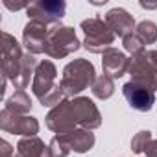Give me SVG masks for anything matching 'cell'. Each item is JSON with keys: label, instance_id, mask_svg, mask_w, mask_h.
<instances>
[{"label": "cell", "instance_id": "obj_1", "mask_svg": "<svg viewBox=\"0 0 157 157\" xmlns=\"http://www.w3.org/2000/svg\"><path fill=\"white\" fill-rule=\"evenodd\" d=\"M57 68L50 59L39 61L33 80H32V93L41 102L43 107H56L65 100V93L59 83H56Z\"/></svg>", "mask_w": 157, "mask_h": 157}, {"label": "cell", "instance_id": "obj_26", "mask_svg": "<svg viewBox=\"0 0 157 157\" xmlns=\"http://www.w3.org/2000/svg\"><path fill=\"white\" fill-rule=\"evenodd\" d=\"M6 83H8V78H6V74H0V93H6Z\"/></svg>", "mask_w": 157, "mask_h": 157}, {"label": "cell", "instance_id": "obj_9", "mask_svg": "<svg viewBox=\"0 0 157 157\" xmlns=\"http://www.w3.org/2000/svg\"><path fill=\"white\" fill-rule=\"evenodd\" d=\"M24 52L19 44V41L8 33L2 32V74H6V78L10 82H13L19 70H21V63H22Z\"/></svg>", "mask_w": 157, "mask_h": 157}, {"label": "cell", "instance_id": "obj_15", "mask_svg": "<svg viewBox=\"0 0 157 157\" xmlns=\"http://www.w3.org/2000/svg\"><path fill=\"white\" fill-rule=\"evenodd\" d=\"M59 137L76 153H87V151H91L94 148V142H96L94 133L89 131V129H83V128H76V129H72V131H68L65 135H59Z\"/></svg>", "mask_w": 157, "mask_h": 157}, {"label": "cell", "instance_id": "obj_11", "mask_svg": "<svg viewBox=\"0 0 157 157\" xmlns=\"http://www.w3.org/2000/svg\"><path fill=\"white\" fill-rule=\"evenodd\" d=\"M46 128L50 131H54L56 135H65L72 129H76V120L72 115V107H70V98H65L59 105H56L54 109L48 111V115L44 117Z\"/></svg>", "mask_w": 157, "mask_h": 157}, {"label": "cell", "instance_id": "obj_13", "mask_svg": "<svg viewBox=\"0 0 157 157\" xmlns=\"http://www.w3.org/2000/svg\"><path fill=\"white\" fill-rule=\"evenodd\" d=\"M129 61L131 59L124 52H120L117 48H109L107 52L102 54V70L105 76L113 78V80H118L124 74H128Z\"/></svg>", "mask_w": 157, "mask_h": 157}, {"label": "cell", "instance_id": "obj_12", "mask_svg": "<svg viewBox=\"0 0 157 157\" xmlns=\"http://www.w3.org/2000/svg\"><path fill=\"white\" fill-rule=\"evenodd\" d=\"M48 32H50V26L37 21H30L22 30V44L33 56L44 54L46 43H48Z\"/></svg>", "mask_w": 157, "mask_h": 157}, {"label": "cell", "instance_id": "obj_4", "mask_svg": "<svg viewBox=\"0 0 157 157\" xmlns=\"http://www.w3.org/2000/svg\"><path fill=\"white\" fill-rule=\"evenodd\" d=\"M82 46L80 39L76 35V30L63 24L50 26L48 32V43H46V56L52 59H65L70 54H74Z\"/></svg>", "mask_w": 157, "mask_h": 157}, {"label": "cell", "instance_id": "obj_16", "mask_svg": "<svg viewBox=\"0 0 157 157\" xmlns=\"http://www.w3.org/2000/svg\"><path fill=\"white\" fill-rule=\"evenodd\" d=\"M17 157H52V153L39 137H22L17 142Z\"/></svg>", "mask_w": 157, "mask_h": 157}, {"label": "cell", "instance_id": "obj_17", "mask_svg": "<svg viewBox=\"0 0 157 157\" xmlns=\"http://www.w3.org/2000/svg\"><path fill=\"white\" fill-rule=\"evenodd\" d=\"M32 98L26 94V91H15L4 104V109L15 113V115H28L32 111Z\"/></svg>", "mask_w": 157, "mask_h": 157}, {"label": "cell", "instance_id": "obj_21", "mask_svg": "<svg viewBox=\"0 0 157 157\" xmlns=\"http://www.w3.org/2000/svg\"><path fill=\"white\" fill-rule=\"evenodd\" d=\"M151 140H153V137H151V131H150V129L139 131V133L131 139V151H133V153H144L146 148H148V144H150Z\"/></svg>", "mask_w": 157, "mask_h": 157}, {"label": "cell", "instance_id": "obj_23", "mask_svg": "<svg viewBox=\"0 0 157 157\" xmlns=\"http://www.w3.org/2000/svg\"><path fill=\"white\" fill-rule=\"evenodd\" d=\"M0 157H15L13 146L8 140H0Z\"/></svg>", "mask_w": 157, "mask_h": 157}, {"label": "cell", "instance_id": "obj_27", "mask_svg": "<svg viewBox=\"0 0 157 157\" xmlns=\"http://www.w3.org/2000/svg\"><path fill=\"white\" fill-rule=\"evenodd\" d=\"M140 8H144V10H155V8H157V2H153V4H146V2H140Z\"/></svg>", "mask_w": 157, "mask_h": 157}, {"label": "cell", "instance_id": "obj_8", "mask_svg": "<svg viewBox=\"0 0 157 157\" xmlns=\"http://www.w3.org/2000/svg\"><path fill=\"white\" fill-rule=\"evenodd\" d=\"M0 129L21 137H37L39 120L32 115H15L8 109H2L0 111Z\"/></svg>", "mask_w": 157, "mask_h": 157}, {"label": "cell", "instance_id": "obj_5", "mask_svg": "<svg viewBox=\"0 0 157 157\" xmlns=\"http://www.w3.org/2000/svg\"><path fill=\"white\" fill-rule=\"evenodd\" d=\"M128 74L133 82L157 91V50H144L131 57Z\"/></svg>", "mask_w": 157, "mask_h": 157}, {"label": "cell", "instance_id": "obj_22", "mask_svg": "<svg viewBox=\"0 0 157 157\" xmlns=\"http://www.w3.org/2000/svg\"><path fill=\"white\" fill-rule=\"evenodd\" d=\"M50 153H52V157H67L72 150H70V146L59 137V135H56V137H52V140H50Z\"/></svg>", "mask_w": 157, "mask_h": 157}, {"label": "cell", "instance_id": "obj_7", "mask_svg": "<svg viewBox=\"0 0 157 157\" xmlns=\"http://www.w3.org/2000/svg\"><path fill=\"white\" fill-rule=\"evenodd\" d=\"M70 107H72V115L78 128L94 131L102 126V113L89 96L70 98Z\"/></svg>", "mask_w": 157, "mask_h": 157}, {"label": "cell", "instance_id": "obj_18", "mask_svg": "<svg viewBox=\"0 0 157 157\" xmlns=\"http://www.w3.org/2000/svg\"><path fill=\"white\" fill-rule=\"evenodd\" d=\"M93 91V96L98 98V100H109L113 94H115V80L105 74H100L96 78V82L93 83L91 87Z\"/></svg>", "mask_w": 157, "mask_h": 157}, {"label": "cell", "instance_id": "obj_10", "mask_svg": "<svg viewBox=\"0 0 157 157\" xmlns=\"http://www.w3.org/2000/svg\"><path fill=\"white\" fill-rule=\"evenodd\" d=\"M122 94L128 102V105L139 113H148L151 111L153 104H155V91L142 85V83H137V82H128L124 83L122 87Z\"/></svg>", "mask_w": 157, "mask_h": 157}, {"label": "cell", "instance_id": "obj_24", "mask_svg": "<svg viewBox=\"0 0 157 157\" xmlns=\"http://www.w3.org/2000/svg\"><path fill=\"white\" fill-rule=\"evenodd\" d=\"M146 157H157V139H153L150 144H148V148H146Z\"/></svg>", "mask_w": 157, "mask_h": 157}, {"label": "cell", "instance_id": "obj_3", "mask_svg": "<svg viewBox=\"0 0 157 157\" xmlns=\"http://www.w3.org/2000/svg\"><path fill=\"white\" fill-rule=\"evenodd\" d=\"M80 28L85 33V39H83L82 44L91 54H104L109 48H113V43H115L117 35L111 32V28L105 24L104 19H100V17L85 19V21H82Z\"/></svg>", "mask_w": 157, "mask_h": 157}, {"label": "cell", "instance_id": "obj_6", "mask_svg": "<svg viewBox=\"0 0 157 157\" xmlns=\"http://www.w3.org/2000/svg\"><path fill=\"white\" fill-rule=\"evenodd\" d=\"M65 11H67L65 0H39V2H32L28 6L26 15L30 21H37L46 26H54V24H61Z\"/></svg>", "mask_w": 157, "mask_h": 157}, {"label": "cell", "instance_id": "obj_25", "mask_svg": "<svg viewBox=\"0 0 157 157\" xmlns=\"http://www.w3.org/2000/svg\"><path fill=\"white\" fill-rule=\"evenodd\" d=\"M4 6H6L8 10H11V11H17V10H28L30 4H11L10 0H4Z\"/></svg>", "mask_w": 157, "mask_h": 157}, {"label": "cell", "instance_id": "obj_2", "mask_svg": "<svg viewBox=\"0 0 157 157\" xmlns=\"http://www.w3.org/2000/svg\"><path fill=\"white\" fill-rule=\"evenodd\" d=\"M96 70L94 65L85 59V57H78L70 63L65 65L63 68V76H61V89L65 93L67 98H76L80 96V93H83L85 89L93 87V83L96 82Z\"/></svg>", "mask_w": 157, "mask_h": 157}, {"label": "cell", "instance_id": "obj_14", "mask_svg": "<svg viewBox=\"0 0 157 157\" xmlns=\"http://www.w3.org/2000/svg\"><path fill=\"white\" fill-rule=\"evenodd\" d=\"M104 21H105V24L111 28V32H113L117 37H122V39H124L126 35L133 33V30L137 28L133 15H129L124 8H113V10H109V11L105 13Z\"/></svg>", "mask_w": 157, "mask_h": 157}, {"label": "cell", "instance_id": "obj_20", "mask_svg": "<svg viewBox=\"0 0 157 157\" xmlns=\"http://www.w3.org/2000/svg\"><path fill=\"white\" fill-rule=\"evenodd\" d=\"M122 44H124V50L128 52V54H131V57H135V56H139V54H142L144 52V43H142V39L133 32V33H129V35H126L124 39H122Z\"/></svg>", "mask_w": 157, "mask_h": 157}, {"label": "cell", "instance_id": "obj_19", "mask_svg": "<svg viewBox=\"0 0 157 157\" xmlns=\"http://www.w3.org/2000/svg\"><path fill=\"white\" fill-rule=\"evenodd\" d=\"M135 33L142 39L144 44H153L157 41V24L153 21H140L135 28Z\"/></svg>", "mask_w": 157, "mask_h": 157}]
</instances>
